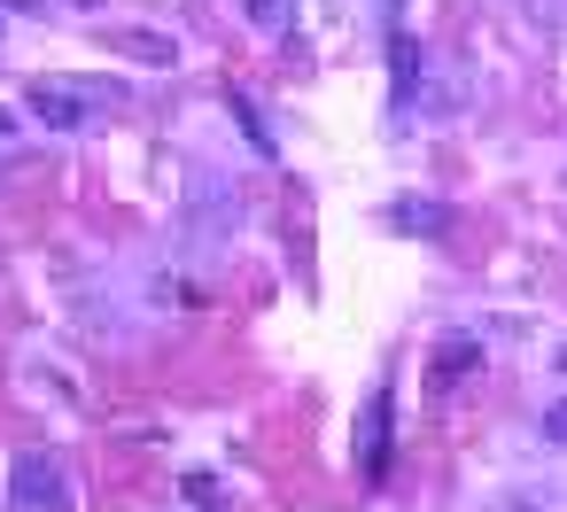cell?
I'll return each mask as SVG.
<instances>
[{"instance_id":"cell-11","label":"cell","mask_w":567,"mask_h":512,"mask_svg":"<svg viewBox=\"0 0 567 512\" xmlns=\"http://www.w3.org/2000/svg\"><path fill=\"white\" fill-rule=\"evenodd\" d=\"M249 9H257V17H280V0H249Z\"/></svg>"},{"instance_id":"cell-2","label":"cell","mask_w":567,"mask_h":512,"mask_svg":"<svg viewBox=\"0 0 567 512\" xmlns=\"http://www.w3.org/2000/svg\"><path fill=\"white\" fill-rule=\"evenodd\" d=\"M9 512H63V473L48 458H17L9 473Z\"/></svg>"},{"instance_id":"cell-7","label":"cell","mask_w":567,"mask_h":512,"mask_svg":"<svg viewBox=\"0 0 567 512\" xmlns=\"http://www.w3.org/2000/svg\"><path fill=\"white\" fill-rule=\"evenodd\" d=\"M226 109H234V125L249 133V148H257V156H272V125H265V109H257L241 86H226Z\"/></svg>"},{"instance_id":"cell-6","label":"cell","mask_w":567,"mask_h":512,"mask_svg":"<svg viewBox=\"0 0 567 512\" xmlns=\"http://www.w3.org/2000/svg\"><path fill=\"white\" fill-rule=\"evenodd\" d=\"M389 86H396V102H412V86H420V48L404 32H389Z\"/></svg>"},{"instance_id":"cell-3","label":"cell","mask_w":567,"mask_h":512,"mask_svg":"<svg viewBox=\"0 0 567 512\" xmlns=\"http://www.w3.org/2000/svg\"><path fill=\"white\" fill-rule=\"evenodd\" d=\"M466 373H482V342L474 334H443L435 357H427V388H458Z\"/></svg>"},{"instance_id":"cell-10","label":"cell","mask_w":567,"mask_h":512,"mask_svg":"<svg viewBox=\"0 0 567 512\" xmlns=\"http://www.w3.org/2000/svg\"><path fill=\"white\" fill-rule=\"evenodd\" d=\"M544 442H567V396H559V404L544 411Z\"/></svg>"},{"instance_id":"cell-12","label":"cell","mask_w":567,"mask_h":512,"mask_svg":"<svg viewBox=\"0 0 567 512\" xmlns=\"http://www.w3.org/2000/svg\"><path fill=\"white\" fill-rule=\"evenodd\" d=\"M0 133H17V117H9V109H0Z\"/></svg>"},{"instance_id":"cell-9","label":"cell","mask_w":567,"mask_h":512,"mask_svg":"<svg viewBox=\"0 0 567 512\" xmlns=\"http://www.w3.org/2000/svg\"><path fill=\"white\" fill-rule=\"evenodd\" d=\"M187 497H195L203 512H226V504H218V473H187Z\"/></svg>"},{"instance_id":"cell-1","label":"cell","mask_w":567,"mask_h":512,"mask_svg":"<svg viewBox=\"0 0 567 512\" xmlns=\"http://www.w3.org/2000/svg\"><path fill=\"white\" fill-rule=\"evenodd\" d=\"M389 450H396V388L373 380L365 404H358V473L365 481H389Z\"/></svg>"},{"instance_id":"cell-5","label":"cell","mask_w":567,"mask_h":512,"mask_svg":"<svg viewBox=\"0 0 567 512\" xmlns=\"http://www.w3.org/2000/svg\"><path fill=\"white\" fill-rule=\"evenodd\" d=\"M396 233H427V241H443V233H458V210L451 202H389L381 210Z\"/></svg>"},{"instance_id":"cell-8","label":"cell","mask_w":567,"mask_h":512,"mask_svg":"<svg viewBox=\"0 0 567 512\" xmlns=\"http://www.w3.org/2000/svg\"><path fill=\"white\" fill-rule=\"evenodd\" d=\"M117 48L141 55V63H172V40H156V32H117Z\"/></svg>"},{"instance_id":"cell-4","label":"cell","mask_w":567,"mask_h":512,"mask_svg":"<svg viewBox=\"0 0 567 512\" xmlns=\"http://www.w3.org/2000/svg\"><path fill=\"white\" fill-rule=\"evenodd\" d=\"M86 109H94V102H86V94H71V86H32V117H40L48 133H79V125H86Z\"/></svg>"}]
</instances>
